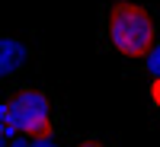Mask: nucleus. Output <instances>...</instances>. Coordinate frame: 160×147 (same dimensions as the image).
Listing matches in <instances>:
<instances>
[{"mask_svg":"<svg viewBox=\"0 0 160 147\" xmlns=\"http://www.w3.org/2000/svg\"><path fill=\"white\" fill-rule=\"evenodd\" d=\"M7 147H58V141H55V135H13L10 141H7Z\"/></svg>","mask_w":160,"mask_h":147,"instance_id":"20e7f679","label":"nucleus"},{"mask_svg":"<svg viewBox=\"0 0 160 147\" xmlns=\"http://www.w3.org/2000/svg\"><path fill=\"white\" fill-rule=\"evenodd\" d=\"M74 147H102V144H96V141H83V144H74Z\"/></svg>","mask_w":160,"mask_h":147,"instance_id":"6e6552de","label":"nucleus"},{"mask_svg":"<svg viewBox=\"0 0 160 147\" xmlns=\"http://www.w3.org/2000/svg\"><path fill=\"white\" fill-rule=\"evenodd\" d=\"M26 61H29V48H26L19 38L0 35V77H13Z\"/></svg>","mask_w":160,"mask_h":147,"instance_id":"7ed1b4c3","label":"nucleus"},{"mask_svg":"<svg viewBox=\"0 0 160 147\" xmlns=\"http://www.w3.org/2000/svg\"><path fill=\"white\" fill-rule=\"evenodd\" d=\"M7 112L19 135H51V105L45 99V93L38 90L16 93L7 102Z\"/></svg>","mask_w":160,"mask_h":147,"instance_id":"f03ea898","label":"nucleus"},{"mask_svg":"<svg viewBox=\"0 0 160 147\" xmlns=\"http://www.w3.org/2000/svg\"><path fill=\"white\" fill-rule=\"evenodd\" d=\"M109 38L118 55L141 58L157 38L151 13L138 3H115L109 10Z\"/></svg>","mask_w":160,"mask_h":147,"instance_id":"f257e3e1","label":"nucleus"},{"mask_svg":"<svg viewBox=\"0 0 160 147\" xmlns=\"http://www.w3.org/2000/svg\"><path fill=\"white\" fill-rule=\"evenodd\" d=\"M0 147H7V141H3V138H0Z\"/></svg>","mask_w":160,"mask_h":147,"instance_id":"1a4fd4ad","label":"nucleus"},{"mask_svg":"<svg viewBox=\"0 0 160 147\" xmlns=\"http://www.w3.org/2000/svg\"><path fill=\"white\" fill-rule=\"evenodd\" d=\"M151 99L160 105V80H154V86H151Z\"/></svg>","mask_w":160,"mask_h":147,"instance_id":"0eeeda50","label":"nucleus"},{"mask_svg":"<svg viewBox=\"0 0 160 147\" xmlns=\"http://www.w3.org/2000/svg\"><path fill=\"white\" fill-rule=\"evenodd\" d=\"M141 58H144V67H148V74H151L154 80H160V42H157V38H154V45L144 51Z\"/></svg>","mask_w":160,"mask_h":147,"instance_id":"39448f33","label":"nucleus"},{"mask_svg":"<svg viewBox=\"0 0 160 147\" xmlns=\"http://www.w3.org/2000/svg\"><path fill=\"white\" fill-rule=\"evenodd\" d=\"M13 135H16V128H13V118H10V112H7V105H0V138L10 141Z\"/></svg>","mask_w":160,"mask_h":147,"instance_id":"423d86ee","label":"nucleus"}]
</instances>
